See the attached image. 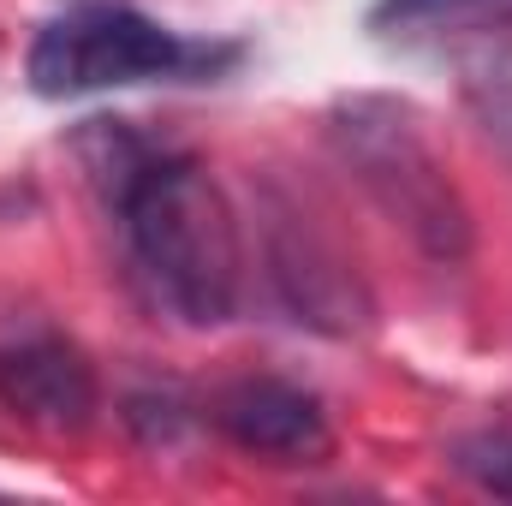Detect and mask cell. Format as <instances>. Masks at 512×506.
I'll use <instances>...</instances> for the list:
<instances>
[{
  "label": "cell",
  "instance_id": "obj_1",
  "mask_svg": "<svg viewBox=\"0 0 512 506\" xmlns=\"http://www.w3.org/2000/svg\"><path fill=\"white\" fill-rule=\"evenodd\" d=\"M96 126L102 155L90 167L108 179L137 280L185 328H221L239 310V221L227 191L185 155H155L108 120Z\"/></svg>",
  "mask_w": 512,
  "mask_h": 506
},
{
  "label": "cell",
  "instance_id": "obj_2",
  "mask_svg": "<svg viewBox=\"0 0 512 506\" xmlns=\"http://www.w3.org/2000/svg\"><path fill=\"white\" fill-rule=\"evenodd\" d=\"M328 143L352 167V179L376 197L387 221L435 262H465L471 209L435 155L423 120L393 96H346L328 114Z\"/></svg>",
  "mask_w": 512,
  "mask_h": 506
},
{
  "label": "cell",
  "instance_id": "obj_3",
  "mask_svg": "<svg viewBox=\"0 0 512 506\" xmlns=\"http://www.w3.org/2000/svg\"><path fill=\"white\" fill-rule=\"evenodd\" d=\"M233 60V48L185 42L161 30L155 18L126 6H90L54 18L30 48V84L36 96H90V90H126L155 78H209Z\"/></svg>",
  "mask_w": 512,
  "mask_h": 506
},
{
  "label": "cell",
  "instance_id": "obj_4",
  "mask_svg": "<svg viewBox=\"0 0 512 506\" xmlns=\"http://www.w3.org/2000/svg\"><path fill=\"white\" fill-rule=\"evenodd\" d=\"M268 274L286 310L316 334H364L376 316V298L346 251L292 203H274L268 215Z\"/></svg>",
  "mask_w": 512,
  "mask_h": 506
},
{
  "label": "cell",
  "instance_id": "obj_5",
  "mask_svg": "<svg viewBox=\"0 0 512 506\" xmlns=\"http://www.w3.org/2000/svg\"><path fill=\"white\" fill-rule=\"evenodd\" d=\"M215 429L268 465H316L334 453V429L316 393L280 376H239L215 393Z\"/></svg>",
  "mask_w": 512,
  "mask_h": 506
},
{
  "label": "cell",
  "instance_id": "obj_6",
  "mask_svg": "<svg viewBox=\"0 0 512 506\" xmlns=\"http://www.w3.org/2000/svg\"><path fill=\"white\" fill-rule=\"evenodd\" d=\"M0 393L24 423L48 435H84L96 417V370L54 334H30L0 352Z\"/></svg>",
  "mask_w": 512,
  "mask_h": 506
},
{
  "label": "cell",
  "instance_id": "obj_7",
  "mask_svg": "<svg viewBox=\"0 0 512 506\" xmlns=\"http://www.w3.org/2000/svg\"><path fill=\"white\" fill-rule=\"evenodd\" d=\"M370 30L382 42H405V48L495 36V30H512V0H376Z\"/></svg>",
  "mask_w": 512,
  "mask_h": 506
},
{
  "label": "cell",
  "instance_id": "obj_8",
  "mask_svg": "<svg viewBox=\"0 0 512 506\" xmlns=\"http://www.w3.org/2000/svg\"><path fill=\"white\" fill-rule=\"evenodd\" d=\"M453 465H459V477H471L483 495L512 501V429H477V435L453 441Z\"/></svg>",
  "mask_w": 512,
  "mask_h": 506
}]
</instances>
